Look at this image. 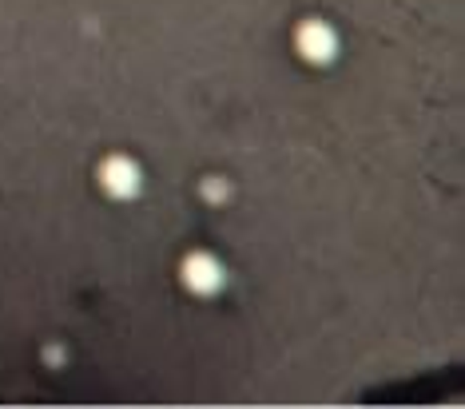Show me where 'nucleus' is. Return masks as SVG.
I'll return each mask as SVG.
<instances>
[{"mask_svg": "<svg viewBox=\"0 0 465 409\" xmlns=\"http://www.w3.org/2000/svg\"><path fill=\"white\" fill-rule=\"evenodd\" d=\"M299 52L310 60V64H331L334 52H338V36L326 24H318V20H310V24H302L299 28Z\"/></svg>", "mask_w": 465, "mask_h": 409, "instance_id": "obj_1", "label": "nucleus"}, {"mask_svg": "<svg viewBox=\"0 0 465 409\" xmlns=\"http://www.w3.org/2000/svg\"><path fill=\"white\" fill-rule=\"evenodd\" d=\"M183 283L196 294H215L219 286H223V267H219L211 254H191V259L183 262Z\"/></svg>", "mask_w": 465, "mask_h": 409, "instance_id": "obj_3", "label": "nucleus"}, {"mask_svg": "<svg viewBox=\"0 0 465 409\" xmlns=\"http://www.w3.org/2000/svg\"><path fill=\"white\" fill-rule=\"evenodd\" d=\"M100 183L108 187V195H116V199H132L135 191H140V167L132 164V159H124V156H116V159H108L104 164V172H100Z\"/></svg>", "mask_w": 465, "mask_h": 409, "instance_id": "obj_2", "label": "nucleus"}]
</instances>
